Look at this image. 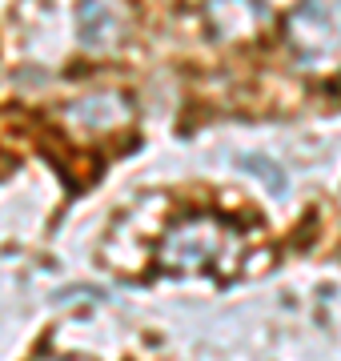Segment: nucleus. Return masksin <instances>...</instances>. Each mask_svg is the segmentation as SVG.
<instances>
[{
    "mask_svg": "<svg viewBox=\"0 0 341 361\" xmlns=\"http://www.w3.org/2000/svg\"><path fill=\"white\" fill-rule=\"evenodd\" d=\"M241 261H245V233L213 213L173 221L157 245V269L185 277L229 281L241 273Z\"/></svg>",
    "mask_w": 341,
    "mask_h": 361,
    "instance_id": "1",
    "label": "nucleus"
},
{
    "mask_svg": "<svg viewBox=\"0 0 341 361\" xmlns=\"http://www.w3.org/2000/svg\"><path fill=\"white\" fill-rule=\"evenodd\" d=\"M285 44L309 73L341 65V0H302L285 20Z\"/></svg>",
    "mask_w": 341,
    "mask_h": 361,
    "instance_id": "2",
    "label": "nucleus"
},
{
    "mask_svg": "<svg viewBox=\"0 0 341 361\" xmlns=\"http://www.w3.org/2000/svg\"><path fill=\"white\" fill-rule=\"evenodd\" d=\"M61 121H65L68 133H77L85 141H97V137H108V133L125 129L132 121V104L129 97L105 89V92H85L77 101H68L61 109Z\"/></svg>",
    "mask_w": 341,
    "mask_h": 361,
    "instance_id": "3",
    "label": "nucleus"
},
{
    "mask_svg": "<svg viewBox=\"0 0 341 361\" xmlns=\"http://www.w3.org/2000/svg\"><path fill=\"white\" fill-rule=\"evenodd\" d=\"M80 20H85V44L89 49H108L113 40H120V13L108 0H85Z\"/></svg>",
    "mask_w": 341,
    "mask_h": 361,
    "instance_id": "4",
    "label": "nucleus"
}]
</instances>
